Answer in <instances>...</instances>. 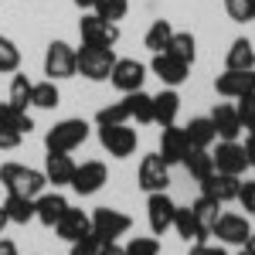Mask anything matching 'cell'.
Here are the masks:
<instances>
[{
  "label": "cell",
  "mask_w": 255,
  "mask_h": 255,
  "mask_svg": "<svg viewBox=\"0 0 255 255\" xmlns=\"http://www.w3.org/2000/svg\"><path fill=\"white\" fill-rule=\"evenodd\" d=\"M0 184L7 194H20V197H38L48 187V177L44 170L34 167H24V163H3L0 167Z\"/></svg>",
  "instance_id": "obj_1"
},
{
  "label": "cell",
  "mask_w": 255,
  "mask_h": 255,
  "mask_svg": "<svg viewBox=\"0 0 255 255\" xmlns=\"http://www.w3.org/2000/svg\"><path fill=\"white\" fill-rule=\"evenodd\" d=\"M89 139V123L85 119H61L44 133V146L51 153H75Z\"/></svg>",
  "instance_id": "obj_2"
},
{
  "label": "cell",
  "mask_w": 255,
  "mask_h": 255,
  "mask_svg": "<svg viewBox=\"0 0 255 255\" xmlns=\"http://www.w3.org/2000/svg\"><path fill=\"white\" fill-rule=\"evenodd\" d=\"M75 58H79V72L89 82H109L113 65H116L113 48H99V44H82V48H75Z\"/></svg>",
  "instance_id": "obj_3"
},
{
  "label": "cell",
  "mask_w": 255,
  "mask_h": 255,
  "mask_svg": "<svg viewBox=\"0 0 255 255\" xmlns=\"http://www.w3.org/2000/svg\"><path fill=\"white\" fill-rule=\"evenodd\" d=\"M44 75L51 82L72 79L79 75V58H75V48L65 44V41H51L48 51H44Z\"/></svg>",
  "instance_id": "obj_4"
},
{
  "label": "cell",
  "mask_w": 255,
  "mask_h": 255,
  "mask_svg": "<svg viewBox=\"0 0 255 255\" xmlns=\"http://www.w3.org/2000/svg\"><path fill=\"white\" fill-rule=\"evenodd\" d=\"M99 143H102V150L109 153V157L116 160H126L136 153V129H129L126 123H116V126H99Z\"/></svg>",
  "instance_id": "obj_5"
},
{
  "label": "cell",
  "mask_w": 255,
  "mask_h": 255,
  "mask_svg": "<svg viewBox=\"0 0 255 255\" xmlns=\"http://www.w3.org/2000/svg\"><path fill=\"white\" fill-rule=\"evenodd\" d=\"M133 228V218L116 211V208H96L92 211V235L99 242H116Z\"/></svg>",
  "instance_id": "obj_6"
},
{
  "label": "cell",
  "mask_w": 255,
  "mask_h": 255,
  "mask_svg": "<svg viewBox=\"0 0 255 255\" xmlns=\"http://www.w3.org/2000/svg\"><path fill=\"white\" fill-rule=\"evenodd\" d=\"M79 34H82V44L113 48L119 41V27H116V20H106V17H99V14H85L79 20Z\"/></svg>",
  "instance_id": "obj_7"
},
{
  "label": "cell",
  "mask_w": 255,
  "mask_h": 255,
  "mask_svg": "<svg viewBox=\"0 0 255 255\" xmlns=\"http://www.w3.org/2000/svg\"><path fill=\"white\" fill-rule=\"evenodd\" d=\"M211 235L221 242V245H245L249 235H252V225L245 215H235V211H221L211 228Z\"/></svg>",
  "instance_id": "obj_8"
},
{
  "label": "cell",
  "mask_w": 255,
  "mask_h": 255,
  "mask_svg": "<svg viewBox=\"0 0 255 255\" xmlns=\"http://www.w3.org/2000/svg\"><path fill=\"white\" fill-rule=\"evenodd\" d=\"M174 215H177V204L167 191L146 194V218H150V232L153 235H163L167 228H174Z\"/></svg>",
  "instance_id": "obj_9"
},
{
  "label": "cell",
  "mask_w": 255,
  "mask_h": 255,
  "mask_svg": "<svg viewBox=\"0 0 255 255\" xmlns=\"http://www.w3.org/2000/svg\"><path fill=\"white\" fill-rule=\"evenodd\" d=\"M150 72H153L163 85L177 89V85H184V82H187L191 65H187L184 58H177V55H170V51H157V55H153V61H150Z\"/></svg>",
  "instance_id": "obj_10"
},
{
  "label": "cell",
  "mask_w": 255,
  "mask_h": 255,
  "mask_svg": "<svg viewBox=\"0 0 255 255\" xmlns=\"http://www.w3.org/2000/svg\"><path fill=\"white\" fill-rule=\"evenodd\" d=\"M109 82H113V89H119L123 96H126V92H139L143 82H146V65L136 61V58H116Z\"/></svg>",
  "instance_id": "obj_11"
},
{
  "label": "cell",
  "mask_w": 255,
  "mask_h": 255,
  "mask_svg": "<svg viewBox=\"0 0 255 255\" xmlns=\"http://www.w3.org/2000/svg\"><path fill=\"white\" fill-rule=\"evenodd\" d=\"M109 180V170H106V163H99V160H85L82 167H75V177H72V191L79 197H92L96 191H102V184Z\"/></svg>",
  "instance_id": "obj_12"
},
{
  "label": "cell",
  "mask_w": 255,
  "mask_h": 255,
  "mask_svg": "<svg viewBox=\"0 0 255 255\" xmlns=\"http://www.w3.org/2000/svg\"><path fill=\"white\" fill-rule=\"evenodd\" d=\"M167 184H170V163L160 157V153H150V157L139 160V187L146 194L167 191Z\"/></svg>",
  "instance_id": "obj_13"
},
{
  "label": "cell",
  "mask_w": 255,
  "mask_h": 255,
  "mask_svg": "<svg viewBox=\"0 0 255 255\" xmlns=\"http://www.w3.org/2000/svg\"><path fill=\"white\" fill-rule=\"evenodd\" d=\"M211 157H215V170H221V174L242 177V174H245V167H249V160H245V146H242L238 139H221L218 150H211Z\"/></svg>",
  "instance_id": "obj_14"
},
{
  "label": "cell",
  "mask_w": 255,
  "mask_h": 255,
  "mask_svg": "<svg viewBox=\"0 0 255 255\" xmlns=\"http://www.w3.org/2000/svg\"><path fill=\"white\" fill-rule=\"evenodd\" d=\"M215 89H218V96H225V99H238L245 92H255V68H245V72L225 68V75L215 79Z\"/></svg>",
  "instance_id": "obj_15"
},
{
  "label": "cell",
  "mask_w": 255,
  "mask_h": 255,
  "mask_svg": "<svg viewBox=\"0 0 255 255\" xmlns=\"http://www.w3.org/2000/svg\"><path fill=\"white\" fill-rule=\"evenodd\" d=\"M187 150H191V143H187V133H184V126H177V123L163 126V133H160V157H163L167 163H170V167H174V163H184Z\"/></svg>",
  "instance_id": "obj_16"
},
{
  "label": "cell",
  "mask_w": 255,
  "mask_h": 255,
  "mask_svg": "<svg viewBox=\"0 0 255 255\" xmlns=\"http://www.w3.org/2000/svg\"><path fill=\"white\" fill-rule=\"evenodd\" d=\"M68 208H72V204H68V197L58 194V191H51V194H44V191H41V194L34 197V218H38L44 228H55Z\"/></svg>",
  "instance_id": "obj_17"
},
{
  "label": "cell",
  "mask_w": 255,
  "mask_h": 255,
  "mask_svg": "<svg viewBox=\"0 0 255 255\" xmlns=\"http://www.w3.org/2000/svg\"><path fill=\"white\" fill-rule=\"evenodd\" d=\"M238 187H242V180H238L235 174H221V170H215L208 180H201V194L215 197V201H221V204L238 201Z\"/></svg>",
  "instance_id": "obj_18"
},
{
  "label": "cell",
  "mask_w": 255,
  "mask_h": 255,
  "mask_svg": "<svg viewBox=\"0 0 255 255\" xmlns=\"http://www.w3.org/2000/svg\"><path fill=\"white\" fill-rule=\"evenodd\" d=\"M55 232H58L61 242H79L82 235L92 232V215H85L79 208H68V211L61 215V221L55 225Z\"/></svg>",
  "instance_id": "obj_19"
},
{
  "label": "cell",
  "mask_w": 255,
  "mask_h": 255,
  "mask_svg": "<svg viewBox=\"0 0 255 255\" xmlns=\"http://www.w3.org/2000/svg\"><path fill=\"white\" fill-rule=\"evenodd\" d=\"M75 167H79V163L72 160V153H51V150H48V157H44V177H48V184H55V187L72 184Z\"/></svg>",
  "instance_id": "obj_20"
},
{
  "label": "cell",
  "mask_w": 255,
  "mask_h": 255,
  "mask_svg": "<svg viewBox=\"0 0 255 255\" xmlns=\"http://www.w3.org/2000/svg\"><path fill=\"white\" fill-rule=\"evenodd\" d=\"M211 123H215V129H218V139H238L242 129H245L232 102H218L215 113H211Z\"/></svg>",
  "instance_id": "obj_21"
},
{
  "label": "cell",
  "mask_w": 255,
  "mask_h": 255,
  "mask_svg": "<svg viewBox=\"0 0 255 255\" xmlns=\"http://www.w3.org/2000/svg\"><path fill=\"white\" fill-rule=\"evenodd\" d=\"M184 133H187V143L197 146V150H211V143L218 139V129L211 123V116H194L184 126Z\"/></svg>",
  "instance_id": "obj_22"
},
{
  "label": "cell",
  "mask_w": 255,
  "mask_h": 255,
  "mask_svg": "<svg viewBox=\"0 0 255 255\" xmlns=\"http://www.w3.org/2000/svg\"><path fill=\"white\" fill-rule=\"evenodd\" d=\"M177 113H180V96H177V89L167 85L163 92L153 96V123L170 126V123H177Z\"/></svg>",
  "instance_id": "obj_23"
},
{
  "label": "cell",
  "mask_w": 255,
  "mask_h": 255,
  "mask_svg": "<svg viewBox=\"0 0 255 255\" xmlns=\"http://www.w3.org/2000/svg\"><path fill=\"white\" fill-rule=\"evenodd\" d=\"M174 232L180 238H187V242H204V238L211 235L208 228H201V221L194 218V211L191 208H177V215H174Z\"/></svg>",
  "instance_id": "obj_24"
},
{
  "label": "cell",
  "mask_w": 255,
  "mask_h": 255,
  "mask_svg": "<svg viewBox=\"0 0 255 255\" xmlns=\"http://www.w3.org/2000/svg\"><path fill=\"white\" fill-rule=\"evenodd\" d=\"M184 167H187V174L201 184V180H208V177L215 174V157H211V150H197V146H191L187 157H184Z\"/></svg>",
  "instance_id": "obj_25"
},
{
  "label": "cell",
  "mask_w": 255,
  "mask_h": 255,
  "mask_svg": "<svg viewBox=\"0 0 255 255\" xmlns=\"http://www.w3.org/2000/svg\"><path fill=\"white\" fill-rule=\"evenodd\" d=\"M225 68H238V72L255 68L252 41H249V38H235V41H232V48H228V55H225Z\"/></svg>",
  "instance_id": "obj_26"
},
{
  "label": "cell",
  "mask_w": 255,
  "mask_h": 255,
  "mask_svg": "<svg viewBox=\"0 0 255 255\" xmlns=\"http://www.w3.org/2000/svg\"><path fill=\"white\" fill-rule=\"evenodd\" d=\"M3 211H7V218H10V225H27V221H34V197L7 194Z\"/></svg>",
  "instance_id": "obj_27"
},
{
  "label": "cell",
  "mask_w": 255,
  "mask_h": 255,
  "mask_svg": "<svg viewBox=\"0 0 255 255\" xmlns=\"http://www.w3.org/2000/svg\"><path fill=\"white\" fill-rule=\"evenodd\" d=\"M123 99H126V106H129V119H136L143 126L153 123V96H150V92L139 89V92H126Z\"/></svg>",
  "instance_id": "obj_28"
},
{
  "label": "cell",
  "mask_w": 255,
  "mask_h": 255,
  "mask_svg": "<svg viewBox=\"0 0 255 255\" xmlns=\"http://www.w3.org/2000/svg\"><path fill=\"white\" fill-rule=\"evenodd\" d=\"M191 211H194V218L201 221V228H215V221H218V215H221V201H215V197H208V194H201L191 204Z\"/></svg>",
  "instance_id": "obj_29"
},
{
  "label": "cell",
  "mask_w": 255,
  "mask_h": 255,
  "mask_svg": "<svg viewBox=\"0 0 255 255\" xmlns=\"http://www.w3.org/2000/svg\"><path fill=\"white\" fill-rule=\"evenodd\" d=\"M58 102H61V92L51 79L34 82V89H31V106H38V109H55Z\"/></svg>",
  "instance_id": "obj_30"
},
{
  "label": "cell",
  "mask_w": 255,
  "mask_h": 255,
  "mask_svg": "<svg viewBox=\"0 0 255 255\" xmlns=\"http://www.w3.org/2000/svg\"><path fill=\"white\" fill-rule=\"evenodd\" d=\"M167 51L177 55V58H184L187 65H194V58H197L194 34H191V31H174V38H170V44H167Z\"/></svg>",
  "instance_id": "obj_31"
},
{
  "label": "cell",
  "mask_w": 255,
  "mask_h": 255,
  "mask_svg": "<svg viewBox=\"0 0 255 255\" xmlns=\"http://www.w3.org/2000/svg\"><path fill=\"white\" fill-rule=\"evenodd\" d=\"M170 38H174L170 20H153V24H150V31H146V38H143V44H146V48L157 55V51H167Z\"/></svg>",
  "instance_id": "obj_32"
},
{
  "label": "cell",
  "mask_w": 255,
  "mask_h": 255,
  "mask_svg": "<svg viewBox=\"0 0 255 255\" xmlns=\"http://www.w3.org/2000/svg\"><path fill=\"white\" fill-rule=\"evenodd\" d=\"M31 89H34V82L27 79V75H17L14 72V79H10V106H17V109H27L31 106Z\"/></svg>",
  "instance_id": "obj_33"
},
{
  "label": "cell",
  "mask_w": 255,
  "mask_h": 255,
  "mask_svg": "<svg viewBox=\"0 0 255 255\" xmlns=\"http://www.w3.org/2000/svg\"><path fill=\"white\" fill-rule=\"evenodd\" d=\"M0 119L10 123V126H17L24 136L34 129V119L27 116V109H17V106H10V102H0Z\"/></svg>",
  "instance_id": "obj_34"
},
{
  "label": "cell",
  "mask_w": 255,
  "mask_h": 255,
  "mask_svg": "<svg viewBox=\"0 0 255 255\" xmlns=\"http://www.w3.org/2000/svg\"><path fill=\"white\" fill-rule=\"evenodd\" d=\"M17 68H20V48L0 34V75H14Z\"/></svg>",
  "instance_id": "obj_35"
},
{
  "label": "cell",
  "mask_w": 255,
  "mask_h": 255,
  "mask_svg": "<svg viewBox=\"0 0 255 255\" xmlns=\"http://www.w3.org/2000/svg\"><path fill=\"white\" fill-rule=\"evenodd\" d=\"M129 119V106H126V99H119L113 106H102L96 113V123L99 126H116V123H126Z\"/></svg>",
  "instance_id": "obj_36"
},
{
  "label": "cell",
  "mask_w": 255,
  "mask_h": 255,
  "mask_svg": "<svg viewBox=\"0 0 255 255\" xmlns=\"http://www.w3.org/2000/svg\"><path fill=\"white\" fill-rule=\"evenodd\" d=\"M96 10L99 17H106V20H123L126 14H129V0H96Z\"/></svg>",
  "instance_id": "obj_37"
},
{
  "label": "cell",
  "mask_w": 255,
  "mask_h": 255,
  "mask_svg": "<svg viewBox=\"0 0 255 255\" xmlns=\"http://www.w3.org/2000/svg\"><path fill=\"white\" fill-rule=\"evenodd\" d=\"M235 113L245 129H255V92H245V96L235 99Z\"/></svg>",
  "instance_id": "obj_38"
},
{
  "label": "cell",
  "mask_w": 255,
  "mask_h": 255,
  "mask_svg": "<svg viewBox=\"0 0 255 255\" xmlns=\"http://www.w3.org/2000/svg\"><path fill=\"white\" fill-rule=\"evenodd\" d=\"M123 255H160L157 238H133L129 245H123Z\"/></svg>",
  "instance_id": "obj_39"
},
{
  "label": "cell",
  "mask_w": 255,
  "mask_h": 255,
  "mask_svg": "<svg viewBox=\"0 0 255 255\" xmlns=\"http://www.w3.org/2000/svg\"><path fill=\"white\" fill-rule=\"evenodd\" d=\"M221 3H225L228 17L235 20V24H245V20H252V0H221Z\"/></svg>",
  "instance_id": "obj_40"
},
{
  "label": "cell",
  "mask_w": 255,
  "mask_h": 255,
  "mask_svg": "<svg viewBox=\"0 0 255 255\" xmlns=\"http://www.w3.org/2000/svg\"><path fill=\"white\" fill-rule=\"evenodd\" d=\"M20 143H24V133H20L17 126H10V123L0 119V150H17Z\"/></svg>",
  "instance_id": "obj_41"
},
{
  "label": "cell",
  "mask_w": 255,
  "mask_h": 255,
  "mask_svg": "<svg viewBox=\"0 0 255 255\" xmlns=\"http://www.w3.org/2000/svg\"><path fill=\"white\" fill-rule=\"evenodd\" d=\"M99 245H102V242L89 232V235H82L79 242H72V252L68 255H99Z\"/></svg>",
  "instance_id": "obj_42"
},
{
  "label": "cell",
  "mask_w": 255,
  "mask_h": 255,
  "mask_svg": "<svg viewBox=\"0 0 255 255\" xmlns=\"http://www.w3.org/2000/svg\"><path fill=\"white\" fill-rule=\"evenodd\" d=\"M238 204H242L245 215H255V180H245L238 187Z\"/></svg>",
  "instance_id": "obj_43"
},
{
  "label": "cell",
  "mask_w": 255,
  "mask_h": 255,
  "mask_svg": "<svg viewBox=\"0 0 255 255\" xmlns=\"http://www.w3.org/2000/svg\"><path fill=\"white\" fill-rule=\"evenodd\" d=\"M187 255H225V249L221 245H208V242H194Z\"/></svg>",
  "instance_id": "obj_44"
},
{
  "label": "cell",
  "mask_w": 255,
  "mask_h": 255,
  "mask_svg": "<svg viewBox=\"0 0 255 255\" xmlns=\"http://www.w3.org/2000/svg\"><path fill=\"white\" fill-rule=\"evenodd\" d=\"M242 146H245V160H249V167H255V129L249 133V139H245Z\"/></svg>",
  "instance_id": "obj_45"
},
{
  "label": "cell",
  "mask_w": 255,
  "mask_h": 255,
  "mask_svg": "<svg viewBox=\"0 0 255 255\" xmlns=\"http://www.w3.org/2000/svg\"><path fill=\"white\" fill-rule=\"evenodd\" d=\"M99 255H123V245H116V242H102V245H99Z\"/></svg>",
  "instance_id": "obj_46"
},
{
  "label": "cell",
  "mask_w": 255,
  "mask_h": 255,
  "mask_svg": "<svg viewBox=\"0 0 255 255\" xmlns=\"http://www.w3.org/2000/svg\"><path fill=\"white\" fill-rule=\"evenodd\" d=\"M0 255H20V252H17V245H14L10 238H3V235H0Z\"/></svg>",
  "instance_id": "obj_47"
},
{
  "label": "cell",
  "mask_w": 255,
  "mask_h": 255,
  "mask_svg": "<svg viewBox=\"0 0 255 255\" xmlns=\"http://www.w3.org/2000/svg\"><path fill=\"white\" fill-rule=\"evenodd\" d=\"M72 3H75L79 10H92V7H96V0H72Z\"/></svg>",
  "instance_id": "obj_48"
},
{
  "label": "cell",
  "mask_w": 255,
  "mask_h": 255,
  "mask_svg": "<svg viewBox=\"0 0 255 255\" xmlns=\"http://www.w3.org/2000/svg\"><path fill=\"white\" fill-rule=\"evenodd\" d=\"M10 225V218H7V211H3V204H0V235H3V228Z\"/></svg>",
  "instance_id": "obj_49"
},
{
  "label": "cell",
  "mask_w": 255,
  "mask_h": 255,
  "mask_svg": "<svg viewBox=\"0 0 255 255\" xmlns=\"http://www.w3.org/2000/svg\"><path fill=\"white\" fill-rule=\"evenodd\" d=\"M245 249H249V252L255 255V228H252V235H249V242H245Z\"/></svg>",
  "instance_id": "obj_50"
},
{
  "label": "cell",
  "mask_w": 255,
  "mask_h": 255,
  "mask_svg": "<svg viewBox=\"0 0 255 255\" xmlns=\"http://www.w3.org/2000/svg\"><path fill=\"white\" fill-rule=\"evenodd\" d=\"M238 255H252V252H249V249H242V252H238Z\"/></svg>",
  "instance_id": "obj_51"
},
{
  "label": "cell",
  "mask_w": 255,
  "mask_h": 255,
  "mask_svg": "<svg viewBox=\"0 0 255 255\" xmlns=\"http://www.w3.org/2000/svg\"><path fill=\"white\" fill-rule=\"evenodd\" d=\"M252 20H255V0H252Z\"/></svg>",
  "instance_id": "obj_52"
}]
</instances>
